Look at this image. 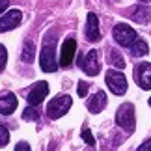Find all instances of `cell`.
I'll list each match as a JSON object with an SVG mask.
<instances>
[{"label":"cell","instance_id":"1","mask_svg":"<svg viewBox=\"0 0 151 151\" xmlns=\"http://www.w3.org/2000/svg\"><path fill=\"white\" fill-rule=\"evenodd\" d=\"M56 41H54V37H47L45 39V43H43V49H41V56H39V65H41V69L45 73H52V71H56Z\"/></svg>","mask_w":151,"mask_h":151},{"label":"cell","instance_id":"2","mask_svg":"<svg viewBox=\"0 0 151 151\" xmlns=\"http://www.w3.org/2000/svg\"><path fill=\"white\" fill-rule=\"evenodd\" d=\"M71 104H73V99H71L69 95H58V97H54V99L47 104V114H49V118H50V119L62 118L63 114H67V110L71 108Z\"/></svg>","mask_w":151,"mask_h":151},{"label":"cell","instance_id":"3","mask_svg":"<svg viewBox=\"0 0 151 151\" xmlns=\"http://www.w3.org/2000/svg\"><path fill=\"white\" fill-rule=\"evenodd\" d=\"M116 123L129 132L134 131V106L131 103H123L118 108V112H116Z\"/></svg>","mask_w":151,"mask_h":151},{"label":"cell","instance_id":"4","mask_svg":"<svg viewBox=\"0 0 151 151\" xmlns=\"http://www.w3.org/2000/svg\"><path fill=\"white\" fill-rule=\"evenodd\" d=\"M114 39H116L118 45H121V47H131V45L138 39V36H136L134 28H131L129 24L119 22V24L114 26Z\"/></svg>","mask_w":151,"mask_h":151},{"label":"cell","instance_id":"5","mask_svg":"<svg viewBox=\"0 0 151 151\" xmlns=\"http://www.w3.org/2000/svg\"><path fill=\"white\" fill-rule=\"evenodd\" d=\"M106 86L108 90L112 91L114 95H123L127 91V78L123 73L119 71H114V69H110L106 73Z\"/></svg>","mask_w":151,"mask_h":151},{"label":"cell","instance_id":"6","mask_svg":"<svg viewBox=\"0 0 151 151\" xmlns=\"http://www.w3.org/2000/svg\"><path fill=\"white\" fill-rule=\"evenodd\" d=\"M78 65L84 69L86 75L95 77V75L101 71V65H99V52H97V50H90L84 58L80 56V58H78Z\"/></svg>","mask_w":151,"mask_h":151},{"label":"cell","instance_id":"7","mask_svg":"<svg viewBox=\"0 0 151 151\" xmlns=\"http://www.w3.org/2000/svg\"><path fill=\"white\" fill-rule=\"evenodd\" d=\"M22 21V11L21 9H8V13L0 17V32L13 30L21 24Z\"/></svg>","mask_w":151,"mask_h":151},{"label":"cell","instance_id":"8","mask_svg":"<svg viewBox=\"0 0 151 151\" xmlns=\"http://www.w3.org/2000/svg\"><path fill=\"white\" fill-rule=\"evenodd\" d=\"M134 78L142 90H151V63H138L134 69Z\"/></svg>","mask_w":151,"mask_h":151},{"label":"cell","instance_id":"9","mask_svg":"<svg viewBox=\"0 0 151 151\" xmlns=\"http://www.w3.org/2000/svg\"><path fill=\"white\" fill-rule=\"evenodd\" d=\"M75 50H77V41L75 39H65L62 45V52H60V65L62 67H69L73 63L75 58Z\"/></svg>","mask_w":151,"mask_h":151},{"label":"cell","instance_id":"10","mask_svg":"<svg viewBox=\"0 0 151 151\" xmlns=\"http://www.w3.org/2000/svg\"><path fill=\"white\" fill-rule=\"evenodd\" d=\"M86 39L88 41H99L101 39V30H99V19L95 13H88L86 19Z\"/></svg>","mask_w":151,"mask_h":151},{"label":"cell","instance_id":"11","mask_svg":"<svg viewBox=\"0 0 151 151\" xmlns=\"http://www.w3.org/2000/svg\"><path fill=\"white\" fill-rule=\"evenodd\" d=\"M47 93H49V84L41 80V82H37L30 90V93H28V103L34 104V106H37V104L41 103L45 97H47Z\"/></svg>","mask_w":151,"mask_h":151},{"label":"cell","instance_id":"12","mask_svg":"<svg viewBox=\"0 0 151 151\" xmlns=\"http://www.w3.org/2000/svg\"><path fill=\"white\" fill-rule=\"evenodd\" d=\"M106 106V93L104 91H97L88 99V110L91 114H99L101 110H104Z\"/></svg>","mask_w":151,"mask_h":151},{"label":"cell","instance_id":"13","mask_svg":"<svg viewBox=\"0 0 151 151\" xmlns=\"http://www.w3.org/2000/svg\"><path fill=\"white\" fill-rule=\"evenodd\" d=\"M131 19L140 22V24H147L151 21V8L149 6H136V8H131Z\"/></svg>","mask_w":151,"mask_h":151},{"label":"cell","instance_id":"14","mask_svg":"<svg viewBox=\"0 0 151 151\" xmlns=\"http://www.w3.org/2000/svg\"><path fill=\"white\" fill-rule=\"evenodd\" d=\"M15 108H17V99L13 93H6L0 97V114L8 116L11 112H15Z\"/></svg>","mask_w":151,"mask_h":151},{"label":"cell","instance_id":"15","mask_svg":"<svg viewBox=\"0 0 151 151\" xmlns=\"http://www.w3.org/2000/svg\"><path fill=\"white\" fill-rule=\"evenodd\" d=\"M21 58H22V62H26V63H32L34 58H36V47H34V43L30 41V39H26L24 45H22Z\"/></svg>","mask_w":151,"mask_h":151},{"label":"cell","instance_id":"16","mask_svg":"<svg viewBox=\"0 0 151 151\" xmlns=\"http://www.w3.org/2000/svg\"><path fill=\"white\" fill-rule=\"evenodd\" d=\"M106 58H108V63H110L112 67H116V69H123V67H125V60H123V56H121L119 50L110 49Z\"/></svg>","mask_w":151,"mask_h":151},{"label":"cell","instance_id":"17","mask_svg":"<svg viewBox=\"0 0 151 151\" xmlns=\"http://www.w3.org/2000/svg\"><path fill=\"white\" fill-rule=\"evenodd\" d=\"M129 49H131V54H132V56H146L147 50H149L147 43L144 41V39H136V41L132 43Z\"/></svg>","mask_w":151,"mask_h":151},{"label":"cell","instance_id":"18","mask_svg":"<svg viewBox=\"0 0 151 151\" xmlns=\"http://www.w3.org/2000/svg\"><path fill=\"white\" fill-rule=\"evenodd\" d=\"M22 119L24 121H37L39 119V112H37V108L34 106V104H30L24 112H22Z\"/></svg>","mask_w":151,"mask_h":151},{"label":"cell","instance_id":"19","mask_svg":"<svg viewBox=\"0 0 151 151\" xmlns=\"http://www.w3.org/2000/svg\"><path fill=\"white\" fill-rule=\"evenodd\" d=\"M82 138H84V142L88 144V146H95V140H93V136H91V132H90V129L88 127H82Z\"/></svg>","mask_w":151,"mask_h":151},{"label":"cell","instance_id":"20","mask_svg":"<svg viewBox=\"0 0 151 151\" xmlns=\"http://www.w3.org/2000/svg\"><path fill=\"white\" fill-rule=\"evenodd\" d=\"M6 62H8V50H6L4 45H0V73L4 71L6 67Z\"/></svg>","mask_w":151,"mask_h":151},{"label":"cell","instance_id":"21","mask_svg":"<svg viewBox=\"0 0 151 151\" xmlns=\"http://www.w3.org/2000/svg\"><path fill=\"white\" fill-rule=\"evenodd\" d=\"M8 142H9V132H8V129H4L0 125V147H4Z\"/></svg>","mask_w":151,"mask_h":151},{"label":"cell","instance_id":"22","mask_svg":"<svg viewBox=\"0 0 151 151\" xmlns=\"http://www.w3.org/2000/svg\"><path fill=\"white\" fill-rule=\"evenodd\" d=\"M88 90H90V84L80 80V82H78V88H77V93H78L80 97H86V95H88Z\"/></svg>","mask_w":151,"mask_h":151},{"label":"cell","instance_id":"23","mask_svg":"<svg viewBox=\"0 0 151 151\" xmlns=\"http://www.w3.org/2000/svg\"><path fill=\"white\" fill-rule=\"evenodd\" d=\"M138 151H151V140H147V142H144L140 147H138Z\"/></svg>","mask_w":151,"mask_h":151},{"label":"cell","instance_id":"24","mask_svg":"<svg viewBox=\"0 0 151 151\" xmlns=\"http://www.w3.org/2000/svg\"><path fill=\"white\" fill-rule=\"evenodd\" d=\"M21 149L28 151V149H30V146H28L26 142H21V144H17V146H15V151H21Z\"/></svg>","mask_w":151,"mask_h":151},{"label":"cell","instance_id":"25","mask_svg":"<svg viewBox=\"0 0 151 151\" xmlns=\"http://www.w3.org/2000/svg\"><path fill=\"white\" fill-rule=\"evenodd\" d=\"M8 4H9V0H0V13L8 9Z\"/></svg>","mask_w":151,"mask_h":151},{"label":"cell","instance_id":"26","mask_svg":"<svg viewBox=\"0 0 151 151\" xmlns=\"http://www.w3.org/2000/svg\"><path fill=\"white\" fill-rule=\"evenodd\" d=\"M140 2H151V0H140Z\"/></svg>","mask_w":151,"mask_h":151},{"label":"cell","instance_id":"27","mask_svg":"<svg viewBox=\"0 0 151 151\" xmlns=\"http://www.w3.org/2000/svg\"><path fill=\"white\" fill-rule=\"evenodd\" d=\"M149 106H151V97H149Z\"/></svg>","mask_w":151,"mask_h":151}]
</instances>
